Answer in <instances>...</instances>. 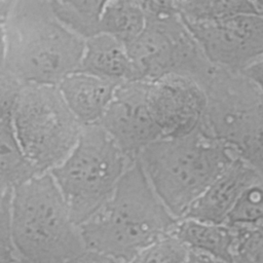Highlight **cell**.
Instances as JSON below:
<instances>
[{
	"label": "cell",
	"mask_w": 263,
	"mask_h": 263,
	"mask_svg": "<svg viewBox=\"0 0 263 263\" xmlns=\"http://www.w3.org/2000/svg\"><path fill=\"white\" fill-rule=\"evenodd\" d=\"M177 222L135 159L108 201L79 229L86 251L129 263L143 249L171 233Z\"/></svg>",
	"instance_id": "1"
},
{
	"label": "cell",
	"mask_w": 263,
	"mask_h": 263,
	"mask_svg": "<svg viewBox=\"0 0 263 263\" xmlns=\"http://www.w3.org/2000/svg\"><path fill=\"white\" fill-rule=\"evenodd\" d=\"M4 30V70L23 84L58 86L79 70L84 40L58 20L49 1H14Z\"/></svg>",
	"instance_id": "2"
},
{
	"label": "cell",
	"mask_w": 263,
	"mask_h": 263,
	"mask_svg": "<svg viewBox=\"0 0 263 263\" xmlns=\"http://www.w3.org/2000/svg\"><path fill=\"white\" fill-rule=\"evenodd\" d=\"M237 158L234 151L201 125L182 137H162L137 156L155 193L178 220Z\"/></svg>",
	"instance_id": "3"
},
{
	"label": "cell",
	"mask_w": 263,
	"mask_h": 263,
	"mask_svg": "<svg viewBox=\"0 0 263 263\" xmlns=\"http://www.w3.org/2000/svg\"><path fill=\"white\" fill-rule=\"evenodd\" d=\"M11 241L29 263H67L86 252L79 226L49 173L15 187Z\"/></svg>",
	"instance_id": "4"
},
{
	"label": "cell",
	"mask_w": 263,
	"mask_h": 263,
	"mask_svg": "<svg viewBox=\"0 0 263 263\" xmlns=\"http://www.w3.org/2000/svg\"><path fill=\"white\" fill-rule=\"evenodd\" d=\"M140 3L146 27L126 46L137 80L151 82L167 75H181L194 79L204 88L217 67L210 63L186 27L175 1Z\"/></svg>",
	"instance_id": "5"
},
{
	"label": "cell",
	"mask_w": 263,
	"mask_h": 263,
	"mask_svg": "<svg viewBox=\"0 0 263 263\" xmlns=\"http://www.w3.org/2000/svg\"><path fill=\"white\" fill-rule=\"evenodd\" d=\"M134 160L102 126H83L68 156L49 172L78 226L108 201Z\"/></svg>",
	"instance_id": "6"
},
{
	"label": "cell",
	"mask_w": 263,
	"mask_h": 263,
	"mask_svg": "<svg viewBox=\"0 0 263 263\" xmlns=\"http://www.w3.org/2000/svg\"><path fill=\"white\" fill-rule=\"evenodd\" d=\"M11 122L25 154L39 175L49 173L68 156L83 128L58 86L44 84L23 85Z\"/></svg>",
	"instance_id": "7"
},
{
	"label": "cell",
	"mask_w": 263,
	"mask_h": 263,
	"mask_svg": "<svg viewBox=\"0 0 263 263\" xmlns=\"http://www.w3.org/2000/svg\"><path fill=\"white\" fill-rule=\"evenodd\" d=\"M263 178V92L242 74H227L206 90L201 124Z\"/></svg>",
	"instance_id": "8"
},
{
	"label": "cell",
	"mask_w": 263,
	"mask_h": 263,
	"mask_svg": "<svg viewBox=\"0 0 263 263\" xmlns=\"http://www.w3.org/2000/svg\"><path fill=\"white\" fill-rule=\"evenodd\" d=\"M185 25L210 63L219 69L241 72L263 53V16L257 13Z\"/></svg>",
	"instance_id": "9"
},
{
	"label": "cell",
	"mask_w": 263,
	"mask_h": 263,
	"mask_svg": "<svg viewBox=\"0 0 263 263\" xmlns=\"http://www.w3.org/2000/svg\"><path fill=\"white\" fill-rule=\"evenodd\" d=\"M146 81H128L118 85L113 100L98 123L130 159L149 144L162 138L150 112Z\"/></svg>",
	"instance_id": "10"
},
{
	"label": "cell",
	"mask_w": 263,
	"mask_h": 263,
	"mask_svg": "<svg viewBox=\"0 0 263 263\" xmlns=\"http://www.w3.org/2000/svg\"><path fill=\"white\" fill-rule=\"evenodd\" d=\"M147 102L162 137H182L200 127L206 95L194 79L167 75L148 82Z\"/></svg>",
	"instance_id": "11"
},
{
	"label": "cell",
	"mask_w": 263,
	"mask_h": 263,
	"mask_svg": "<svg viewBox=\"0 0 263 263\" xmlns=\"http://www.w3.org/2000/svg\"><path fill=\"white\" fill-rule=\"evenodd\" d=\"M261 180L263 178L252 166L237 157L193 202L184 218L225 224L241 193Z\"/></svg>",
	"instance_id": "12"
},
{
	"label": "cell",
	"mask_w": 263,
	"mask_h": 263,
	"mask_svg": "<svg viewBox=\"0 0 263 263\" xmlns=\"http://www.w3.org/2000/svg\"><path fill=\"white\" fill-rule=\"evenodd\" d=\"M117 83L75 71L66 76L58 88L77 120L83 125L98 124L110 106Z\"/></svg>",
	"instance_id": "13"
},
{
	"label": "cell",
	"mask_w": 263,
	"mask_h": 263,
	"mask_svg": "<svg viewBox=\"0 0 263 263\" xmlns=\"http://www.w3.org/2000/svg\"><path fill=\"white\" fill-rule=\"evenodd\" d=\"M78 71L117 84L137 80L126 46L103 33L84 41Z\"/></svg>",
	"instance_id": "14"
},
{
	"label": "cell",
	"mask_w": 263,
	"mask_h": 263,
	"mask_svg": "<svg viewBox=\"0 0 263 263\" xmlns=\"http://www.w3.org/2000/svg\"><path fill=\"white\" fill-rule=\"evenodd\" d=\"M189 250L232 263L233 230L226 224L180 219L171 232Z\"/></svg>",
	"instance_id": "15"
},
{
	"label": "cell",
	"mask_w": 263,
	"mask_h": 263,
	"mask_svg": "<svg viewBox=\"0 0 263 263\" xmlns=\"http://www.w3.org/2000/svg\"><path fill=\"white\" fill-rule=\"evenodd\" d=\"M146 27L145 12L140 1H106L101 16V33L125 46L133 43Z\"/></svg>",
	"instance_id": "16"
},
{
	"label": "cell",
	"mask_w": 263,
	"mask_h": 263,
	"mask_svg": "<svg viewBox=\"0 0 263 263\" xmlns=\"http://www.w3.org/2000/svg\"><path fill=\"white\" fill-rule=\"evenodd\" d=\"M38 175L15 136L11 117L3 120L0 123V181L15 188Z\"/></svg>",
	"instance_id": "17"
},
{
	"label": "cell",
	"mask_w": 263,
	"mask_h": 263,
	"mask_svg": "<svg viewBox=\"0 0 263 263\" xmlns=\"http://www.w3.org/2000/svg\"><path fill=\"white\" fill-rule=\"evenodd\" d=\"M105 2L97 0L49 1L58 20L84 41L101 33V16Z\"/></svg>",
	"instance_id": "18"
},
{
	"label": "cell",
	"mask_w": 263,
	"mask_h": 263,
	"mask_svg": "<svg viewBox=\"0 0 263 263\" xmlns=\"http://www.w3.org/2000/svg\"><path fill=\"white\" fill-rule=\"evenodd\" d=\"M175 5L184 23L211 22L256 13L253 1L247 0H186L175 1Z\"/></svg>",
	"instance_id": "19"
},
{
	"label": "cell",
	"mask_w": 263,
	"mask_h": 263,
	"mask_svg": "<svg viewBox=\"0 0 263 263\" xmlns=\"http://www.w3.org/2000/svg\"><path fill=\"white\" fill-rule=\"evenodd\" d=\"M228 226L263 224V180L249 186L229 213Z\"/></svg>",
	"instance_id": "20"
},
{
	"label": "cell",
	"mask_w": 263,
	"mask_h": 263,
	"mask_svg": "<svg viewBox=\"0 0 263 263\" xmlns=\"http://www.w3.org/2000/svg\"><path fill=\"white\" fill-rule=\"evenodd\" d=\"M230 227L234 236L232 263H263V224Z\"/></svg>",
	"instance_id": "21"
},
{
	"label": "cell",
	"mask_w": 263,
	"mask_h": 263,
	"mask_svg": "<svg viewBox=\"0 0 263 263\" xmlns=\"http://www.w3.org/2000/svg\"><path fill=\"white\" fill-rule=\"evenodd\" d=\"M189 249L168 233L143 249L129 263H185Z\"/></svg>",
	"instance_id": "22"
},
{
	"label": "cell",
	"mask_w": 263,
	"mask_h": 263,
	"mask_svg": "<svg viewBox=\"0 0 263 263\" xmlns=\"http://www.w3.org/2000/svg\"><path fill=\"white\" fill-rule=\"evenodd\" d=\"M14 187L0 181V246L12 247L11 224Z\"/></svg>",
	"instance_id": "23"
},
{
	"label": "cell",
	"mask_w": 263,
	"mask_h": 263,
	"mask_svg": "<svg viewBox=\"0 0 263 263\" xmlns=\"http://www.w3.org/2000/svg\"><path fill=\"white\" fill-rule=\"evenodd\" d=\"M23 85L5 70L0 71V122L11 117Z\"/></svg>",
	"instance_id": "24"
},
{
	"label": "cell",
	"mask_w": 263,
	"mask_h": 263,
	"mask_svg": "<svg viewBox=\"0 0 263 263\" xmlns=\"http://www.w3.org/2000/svg\"><path fill=\"white\" fill-rule=\"evenodd\" d=\"M240 73L263 92V53L248 65Z\"/></svg>",
	"instance_id": "25"
},
{
	"label": "cell",
	"mask_w": 263,
	"mask_h": 263,
	"mask_svg": "<svg viewBox=\"0 0 263 263\" xmlns=\"http://www.w3.org/2000/svg\"><path fill=\"white\" fill-rule=\"evenodd\" d=\"M67 263H117L107 257H104L102 255L86 251L80 256L72 259L71 261Z\"/></svg>",
	"instance_id": "26"
},
{
	"label": "cell",
	"mask_w": 263,
	"mask_h": 263,
	"mask_svg": "<svg viewBox=\"0 0 263 263\" xmlns=\"http://www.w3.org/2000/svg\"><path fill=\"white\" fill-rule=\"evenodd\" d=\"M185 263H228L204 253L189 250Z\"/></svg>",
	"instance_id": "27"
},
{
	"label": "cell",
	"mask_w": 263,
	"mask_h": 263,
	"mask_svg": "<svg viewBox=\"0 0 263 263\" xmlns=\"http://www.w3.org/2000/svg\"><path fill=\"white\" fill-rule=\"evenodd\" d=\"M18 258L13 248L0 246V263H14Z\"/></svg>",
	"instance_id": "28"
},
{
	"label": "cell",
	"mask_w": 263,
	"mask_h": 263,
	"mask_svg": "<svg viewBox=\"0 0 263 263\" xmlns=\"http://www.w3.org/2000/svg\"><path fill=\"white\" fill-rule=\"evenodd\" d=\"M14 1L0 0V27H4L12 10Z\"/></svg>",
	"instance_id": "29"
},
{
	"label": "cell",
	"mask_w": 263,
	"mask_h": 263,
	"mask_svg": "<svg viewBox=\"0 0 263 263\" xmlns=\"http://www.w3.org/2000/svg\"><path fill=\"white\" fill-rule=\"evenodd\" d=\"M6 58V37L4 27H0V71L4 70Z\"/></svg>",
	"instance_id": "30"
},
{
	"label": "cell",
	"mask_w": 263,
	"mask_h": 263,
	"mask_svg": "<svg viewBox=\"0 0 263 263\" xmlns=\"http://www.w3.org/2000/svg\"><path fill=\"white\" fill-rule=\"evenodd\" d=\"M14 263H29V262L26 261V260H24V259H22V258H18Z\"/></svg>",
	"instance_id": "31"
},
{
	"label": "cell",
	"mask_w": 263,
	"mask_h": 263,
	"mask_svg": "<svg viewBox=\"0 0 263 263\" xmlns=\"http://www.w3.org/2000/svg\"><path fill=\"white\" fill-rule=\"evenodd\" d=\"M0 123H1V122H0Z\"/></svg>",
	"instance_id": "32"
}]
</instances>
